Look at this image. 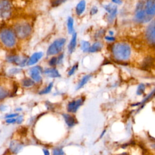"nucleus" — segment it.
<instances>
[{
  "mask_svg": "<svg viewBox=\"0 0 155 155\" xmlns=\"http://www.w3.org/2000/svg\"><path fill=\"white\" fill-rule=\"evenodd\" d=\"M41 68L39 66H35L32 67L30 70V76L34 81L39 82L41 81L42 78L41 76Z\"/></svg>",
  "mask_w": 155,
  "mask_h": 155,
  "instance_id": "12",
  "label": "nucleus"
},
{
  "mask_svg": "<svg viewBox=\"0 0 155 155\" xmlns=\"http://www.w3.org/2000/svg\"><path fill=\"white\" fill-rule=\"evenodd\" d=\"M62 116L65 119V121L68 127H71L76 124V119L73 116H71V115H70L68 114H63Z\"/></svg>",
  "mask_w": 155,
  "mask_h": 155,
  "instance_id": "14",
  "label": "nucleus"
},
{
  "mask_svg": "<svg viewBox=\"0 0 155 155\" xmlns=\"http://www.w3.org/2000/svg\"><path fill=\"white\" fill-rule=\"evenodd\" d=\"M90 78H91V76H90V75H85V76H84L81 79V80L80 81V82H79V84H78V86H77L76 89L78 90V89L82 88V87H84V85L89 81V79H90Z\"/></svg>",
  "mask_w": 155,
  "mask_h": 155,
  "instance_id": "21",
  "label": "nucleus"
},
{
  "mask_svg": "<svg viewBox=\"0 0 155 155\" xmlns=\"http://www.w3.org/2000/svg\"><path fill=\"white\" fill-rule=\"evenodd\" d=\"M53 85V82H50L47 87H45L44 89H43L42 90H41L39 92V94H47V93H50V91L52 89Z\"/></svg>",
  "mask_w": 155,
  "mask_h": 155,
  "instance_id": "25",
  "label": "nucleus"
},
{
  "mask_svg": "<svg viewBox=\"0 0 155 155\" xmlns=\"http://www.w3.org/2000/svg\"><path fill=\"white\" fill-rule=\"evenodd\" d=\"M6 122L8 124H13L16 122V118H8L6 120Z\"/></svg>",
  "mask_w": 155,
  "mask_h": 155,
  "instance_id": "31",
  "label": "nucleus"
},
{
  "mask_svg": "<svg viewBox=\"0 0 155 155\" xmlns=\"http://www.w3.org/2000/svg\"><path fill=\"white\" fill-rule=\"evenodd\" d=\"M13 31L17 38L23 39L29 36L31 31V28L28 23L19 22L15 25Z\"/></svg>",
  "mask_w": 155,
  "mask_h": 155,
  "instance_id": "3",
  "label": "nucleus"
},
{
  "mask_svg": "<svg viewBox=\"0 0 155 155\" xmlns=\"http://www.w3.org/2000/svg\"><path fill=\"white\" fill-rule=\"evenodd\" d=\"M104 8L105 10L109 13V16L108 18V20L110 22H111L113 19H114L116 13H117V7L115 5L109 4L104 6Z\"/></svg>",
  "mask_w": 155,
  "mask_h": 155,
  "instance_id": "11",
  "label": "nucleus"
},
{
  "mask_svg": "<svg viewBox=\"0 0 155 155\" xmlns=\"http://www.w3.org/2000/svg\"><path fill=\"white\" fill-rule=\"evenodd\" d=\"M97 12V8L96 7H93L90 10V14L91 15H94Z\"/></svg>",
  "mask_w": 155,
  "mask_h": 155,
  "instance_id": "33",
  "label": "nucleus"
},
{
  "mask_svg": "<svg viewBox=\"0 0 155 155\" xmlns=\"http://www.w3.org/2000/svg\"><path fill=\"white\" fill-rule=\"evenodd\" d=\"M102 47V44L99 42H96L95 43H94L92 45H91L89 48V50L88 51L91 52V53H94V52H96V51H99L101 50Z\"/></svg>",
  "mask_w": 155,
  "mask_h": 155,
  "instance_id": "20",
  "label": "nucleus"
},
{
  "mask_svg": "<svg viewBox=\"0 0 155 155\" xmlns=\"http://www.w3.org/2000/svg\"><path fill=\"white\" fill-rule=\"evenodd\" d=\"M53 155H64V153L62 148H55L53 150Z\"/></svg>",
  "mask_w": 155,
  "mask_h": 155,
  "instance_id": "26",
  "label": "nucleus"
},
{
  "mask_svg": "<svg viewBox=\"0 0 155 155\" xmlns=\"http://www.w3.org/2000/svg\"><path fill=\"white\" fill-rule=\"evenodd\" d=\"M65 0H55L53 2V6H58L59 4H61V3L64 2Z\"/></svg>",
  "mask_w": 155,
  "mask_h": 155,
  "instance_id": "30",
  "label": "nucleus"
},
{
  "mask_svg": "<svg viewBox=\"0 0 155 155\" xmlns=\"http://www.w3.org/2000/svg\"><path fill=\"white\" fill-rule=\"evenodd\" d=\"M18 116V113H13V114H10L7 115V116L5 117L7 118V119H8V118H15V117H16Z\"/></svg>",
  "mask_w": 155,
  "mask_h": 155,
  "instance_id": "34",
  "label": "nucleus"
},
{
  "mask_svg": "<svg viewBox=\"0 0 155 155\" xmlns=\"http://www.w3.org/2000/svg\"><path fill=\"white\" fill-rule=\"evenodd\" d=\"M84 99L83 98H80L75 101H73L68 103L67 105V110L70 113H75L79 107L82 105Z\"/></svg>",
  "mask_w": 155,
  "mask_h": 155,
  "instance_id": "9",
  "label": "nucleus"
},
{
  "mask_svg": "<svg viewBox=\"0 0 155 155\" xmlns=\"http://www.w3.org/2000/svg\"><path fill=\"white\" fill-rule=\"evenodd\" d=\"M9 90L5 87L4 85L0 83V101L5 99L9 96Z\"/></svg>",
  "mask_w": 155,
  "mask_h": 155,
  "instance_id": "17",
  "label": "nucleus"
},
{
  "mask_svg": "<svg viewBox=\"0 0 155 155\" xmlns=\"http://www.w3.org/2000/svg\"><path fill=\"white\" fill-rule=\"evenodd\" d=\"M90 47V43L88 42V41H82L81 42V50L84 51V52H86V51H88L89 50V48Z\"/></svg>",
  "mask_w": 155,
  "mask_h": 155,
  "instance_id": "24",
  "label": "nucleus"
},
{
  "mask_svg": "<svg viewBox=\"0 0 155 155\" xmlns=\"http://www.w3.org/2000/svg\"><path fill=\"white\" fill-rule=\"evenodd\" d=\"M66 39L65 38H59L55 40L48 48L47 54L48 56L55 55L59 53L65 45Z\"/></svg>",
  "mask_w": 155,
  "mask_h": 155,
  "instance_id": "5",
  "label": "nucleus"
},
{
  "mask_svg": "<svg viewBox=\"0 0 155 155\" xmlns=\"http://www.w3.org/2000/svg\"><path fill=\"white\" fill-rule=\"evenodd\" d=\"M73 23V19L71 17H68L67 19V28L70 34H73L74 33Z\"/></svg>",
  "mask_w": 155,
  "mask_h": 155,
  "instance_id": "22",
  "label": "nucleus"
},
{
  "mask_svg": "<svg viewBox=\"0 0 155 155\" xmlns=\"http://www.w3.org/2000/svg\"><path fill=\"white\" fill-rule=\"evenodd\" d=\"M22 146V145L16 141L12 142L10 145V150L13 153H18L19 150H21Z\"/></svg>",
  "mask_w": 155,
  "mask_h": 155,
  "instance_id": "19",
  "label": "nucleus"
},
{
  "mask_svg": "<svg viewBox=\"0 0 155 155\" xmlns=\"http://www.w3.org/2000/svg\"><path fill=\"white\" fill-rule=\"evenodd\" d=\"M145 86L144 84H139V85L137 87V94L138 95H141L145 91Z\"/></svg>",
  "mask_w": 155,
  "mask_h": 155,
  "instance_id": "27",
  "label": "nucleus"
},
{
  "mask_svg": "<svg viewBox=\"0 0 155 155\" xmlns=\"http://www.w3.org/2000/svg\"><path fill=\"white\" fill-rule=\"evenodd\" d=\"M144 7L146 14L149 16H153L155 14V0H147Z\"/></svg>",
  "mask_w": 155,
  "mask_h": 155,
  "instance_id": "10",
  "label": "nucleus"
},
{
  "mask_svg": "<svg viewBox=\"0 0 155 155\" xmlns=\"http://www.w3.org/2000/svg\"><path fill=\"white\" fill-rule=\"evenodd\" d=\"M12 12V5L9 0H0V18H9Z\"/></svg>",
  "mask_w": 155,
  "mask_h": 155,
  "instance_id": "6",
  "label": "nucleus"
},
{
  "mask_svg": "<svg viewBox=\"0 0 155 155\" xmlns=\"http://www.w3.org/2000/svg\"><path fill=\"white\" fill-rule=\"evenodd\" d=\"M22 84L23 86H24L25 87H29L35 84V81L33 80H32L31 79L25 78V79H23Z\"/></svg>",
  "mask_w": 155,
  "mask_h": 155,
  "instance_id": "23",
  "label": "nucleus"
},
{
  "mask_svg": "<svg viewBox=\"0 0 155 155\" xmlns=\"http://www.w3.org/2000/svg\"><path fill=\"white\" fill-rule=\"evenodd\" d=\"M44 73L50 77V78H58L60 77V74L59 71L55 68H47L44 71Z\"/></svg>",
  "mask_w": 155,
  "mask_h": 155,
  "instance_id": "16",
  "label": "nucleus"
},
{
  "mask_svg": "<svg viewBox=\"0 0 155 155\" xmlns=\"http://www.w3.org/2000/svg\"><path fill=\"white\" fill-rule=\"evenodd\" d=\"M43 152H44V155H50V153H49L48 150L47 149H43Z\"/></svg>",
  "mask_w": 155,
  "mask_h": 155,
  "instance_id": "38",
  "label": "nucleus"
},
{
  "mask_svg": "<svg viewBox=\"0 0 155 155\" xmlns=\"http://www.w3.org/2000/svg\"><path fill=\"white\" fill-rule=\"evenodd\" d=\"M63 57H64V54H62L61 55H59L58 58H57V61H58V64H60L62 61V59H63Z\"/></svg>",
  "mask_w": 155,
  "mask_h": 155,
  "instance_id": "35",
  "label": "nucleus"
},
{
  "mask_svg": "<svg viewBox=\"0 0 155 155\" xmlns=\"http://www.w3.org/2000/svg\"><path fill=\"white\" fill-rule=\"evenodd\" d=\"M109 33H110V34L111 36H113V32L112 31H110Z\"/></svg>",
  "mask_w": 155,
  "mask_h": 155,
  "instance_id": "39",
  "label": "nucleus"
},
{
  "mask_svg": "<svg viewBox=\"0 0 155 155\" xmlns=\"http://www.w3.org/2000/svg\"><path fill=\"white\" fill-rule=\"evenodd\" d=\"M86 2L85 0H81L76 7V13L78 15H82L85 9Z\"/></svg>",
  "mask_w": 155,
  "mask_h": 155,
  "instance_id": "18",
  "label": "nucleus"
},
{
  "mask_svg": "<svg viewBox=\"0 0 155 155\" xmlns=\"http://www.w3.org/2000/svg\"><path fill=\"white\" fill-rule=\"evenodd\" d=\"M42 56H43V53L41 51L34 53L30 56V58L27 60V65H32L35 64L36 63H37L38 62L39 60L41 59V58L42 57Z\"/></svg>",
  "mask_w": 155,
  "mask_h": 155,
  "instance_id": "13",
  "label": "nucleus"
},
{
  "mask_svg": "<svg viewBox=\"0 0 155 155\" xmlns=\"http://www.w3.org/2000/svg\"><path fill=\"white\" fill-rule=\"evenodd\" d=\"M135 20L138 22H145L150 21L152 17L148 16L145 11L143 3L141 1L139 2L136 6L134 15Z\"/></svg>",
  "mask_w": 155,
  "mask_h": 155,
  "instance_id": "4",
  "label": "nucleus"
},
{
  "mask_svg": "<svg viewBox=\"0 0 155 155\" xmlns=\"http://www.w3.org/2000/svg\"><path fill=\"white\" fill-rule=\"evenodd\" d=\"M112 2L116 4H122V1L121 0H112Z\"/></svg>",
  "mask_w": 155,
  "mask_h": 155,
  "instance_id": "37",
  "label": "nucleus"
},
{
  "mask_svg": "<svg viewBox=\"0 0 155 155\" xmlns=\"http://www.w3.org/2000/svg\"><path fill=\"white\" fill-rule=\"evenodd\" d=\"M76 40H77V34L76 33H73L72 34L71 39L68 46V49L70 53H71L74 51L76 45Z\"/></svg>",
  "mask_w": 155,
  "mask_h": 155,
  "instance_id": "15",
  "label": "nucleus"
},
{
  "mask_svg": "<svg viewBox=\"0 0 155 155\" xmlns=\"http://www.w3.org/2000/svg\"><path fill=\"white\" fill-rule=\"evenodd\" d=\"M112 53L114 57L119 61L128 60L131 54L130 45L124 42H118L113 45Z\"/></svg>",
  "mask_w": 155,
  "mask_h": 155,
  "instance_id": "1",
  "label": "nucleus"
},
{
  "mask_svg": "<svg viewBox=\"0 0 155 155\" xmlns=\"http://www.w3.org/2000/svg\"><path fill=\"white\" fill-rule=\"evenodd\" d=\"M155 25L154 22L151 21L147 27L145 31V37L147 41L151 45H154L155 43Z\"/></svg>",
  "mask_w": 155,
  "mask_h": 155,
  "instance_id": "7",
  "label": "nucleus"
},
{
  "mask_svg": "<svg viewBox=\"0 0 155 155\" xmlns=\"http://www.w3.org/2000/svg\"><path fill=\"white\" fill-rule=\"evenodd\" d=\"M16 36L12 28H3L0 30V42L5 47L12 48L16 44Z\"/></svg>",
  "mask_w": 155,
  "mask_h": 155,
  "instance_id": "2",
  "label": "nucleus"
},
{
  "mask_svg": "<svg viewBox=\"0 0 155 155\" xmlns=\"http://www.w3.org/2000/svg\"><path fill=\"white\" fill-rule=\"evenodd\" d=\"M78 67V64L74 65L71 67V68L69 70V71H68V76H71V75H73V74H74V73L75 72V71L77 70Z\"/></svg>",
  "mask_w": 155,
  "mask_h": 155,
  "instance_id": "28",
  "label": "nucleus"
},
{
  "mask_svg": "<svg viewBox=\"0 0 155 155\" xmlns=\"http://www.w3.org/2000/svg\"><path fill=\"white\" fill-rule=\"evenodd\" d=\"M105 39L107 41H110V42L115 41V38H114L113 36H107L105 37Z\"/></svg>",
  "mask_w": 155,
  "mask_h": 155,
  "instance_id": "32",
  "label": "nucleus"
},
{
  "mask_svg": "<svg viewBox=\"0 0 155 155\" xmlns=\"http://www.w3.org/2000/svg\"><path fill=\"white\" fill-rule=\"evenodd\" d=\"M7 60L9 62L19 66H24L27 62V59L26 58H22L17 55H9L7 58Z\"/></svg>",
  "mask_w": 155,
  "mask_h": 155,
  "instance_id": "8",
  "label": "nucleus"
},
{
  "mask_svg": "<svg viewBox=\"0 0 155 155\" xmlns=\"http://www.w3.org/2000/svg\"><path fill=\"white\" fill-rule=\"evenodd\" d=\"M49 64L51 66H54L56 64H58V61H57V58L56 57H53L50 59L49 61Z\"/></svg>",
  "mask_w": 155,
  "mask_h": 155,
  "instance_id": "29",
  "label": "nucleus"
},
{
  "mask_svg": "<svg viewBox=\"0 0 155 155\" xmlns=\"http://www.w3.org/2000/svg\"><path fill=\"white\" fill-rule=\"evenodd\" d=\"M22 120H23V119H22V117L21 116H18V117L16 118V122L18 123V124H19V123L22 122Z\"/></svg>",
  "mask_w": 155,
  "mask_h": 155,
  "instance_id": "36",
  "label": "nucleus"
}]
</instances>
